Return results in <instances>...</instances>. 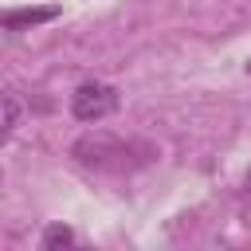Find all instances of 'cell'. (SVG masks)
<instances>
[{"label":"cell","mask_w":251,"mask_h":251,"mask_svg":"<svg viewBox=\"0 0 251 251\" xmlns=\"http://www.w3.org/2000/svg\"><path fill=\"white\" fill-rule=\"evenodd\" d=\"M71 157L86 169H98V173H129V169H141L157 157V149L149 141H137V137H118V133H82L75 145H71Z\"/></svg>","instance_id":"6da1fadb"},{"label":"cell","mask_w":251,"mask_h":251,"mask_svg":"<svg viewBox=\"0 0 251 251\" xmlns=\"http://www.w3.org/2000/svg\"><path fill=\"white\" fill-rule=\"evenodd\" d=\"M118 110V90L110 82H82L71 94V114L78 122H102Z\"/></svg>","instance_id":"7a4b0ae2"},{"label":"cell","mask_w":251,"mask_h":251,"mask_svg":"<svg viewBox=\"0 0 251 251\" xmlns=\"http://www.w3.org/2000/svg\"><path fill=\"white\" fill-rule=\"evenodd\" d=\"M55 16H59V8H12V12H0V24L4 27H35Z\"/></svg>","instance_id":"3957f363"},{"label":"cell","mask_w":251,"mask_h":251,"mask_svg":"<svg viewBox=\"0 0 251 251\" xmlns=\"http://www.w3.org/2000/svg\"><path fill=\"white\" fill-rule=\"evenodd\" d=\"M20 102L12 98V94H0V141H8L12 133H16V126H20Z\"/></svg>","instance_id":"277c9868"},{"label":"cell","mask_w":251,"mask_h":251,"mask_svg":"<svg viewBox=\"0 0 251 251\" xmlns=\"http://www.w3.org/2000/svg\"><path fill=\"white\" fill-rule=\"evenodd\" d=\"M71 243H75V231L63 227V224H51L43 231V247H71Z\"/></svg>","instance_id":"5b68a950"},{"label":"cell","mask_w":251,"mask_h":251,"mask_svg":"<svg viewBox=\"0 0 251 251\" xmlns=\"http://www.w3.org/2000/svg\"><path fill=\"white\" fill-rule=\"evenodd\" d=\"M243 200L251 204V169H247V176H243Z\"/></svg>","instance_id":"8992f818"},{"label":"cell","mask_w":251,"mask_h":251,"mask_svg":"<svg viewBox=\"0 0 251 251\" xmlns=\"http://www.w3.org/2000/svg\"><path fill=\"white\" fill-rule=\"evenodd\" d=\"M247 75H251V63H247Z\"/></svg>","instance_id":"52a82bcc"},{"label":"cell","mask_w":251,"mask_h":251,"mask_svg":"<svg viewBox=\"0 0 251 251\" xmlns=\"http://www.w3.org/2000/svg\"><path fill=\"white\" fill-rule=\"evenodd\" d=\"M0 180H4V173H0Z\"/></svg>","instance_id":"ba28073f"}]
</instances>
